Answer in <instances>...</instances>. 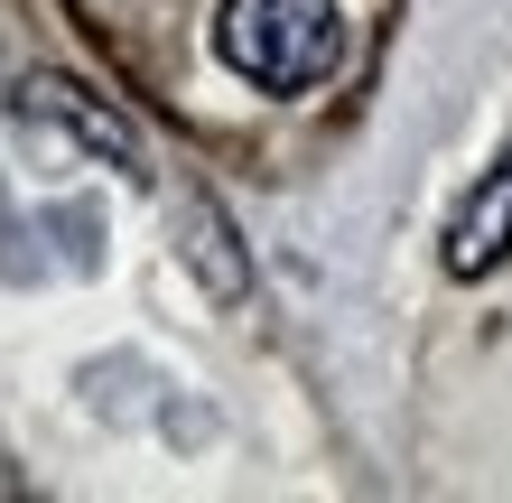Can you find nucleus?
<instances>
[{"label": "nucleus", "instance_id": "nucleus-1", "mask_svg": "<svg viewBox=\"0 0 512 503\" xmlns=\"http://www.w3.org/2000/svg\"><path fill=\"white\" fill-rule=\"evenodd\" d=\"M215 47H224V66L243 84H261V94H308V84L336 75L345 19H336V0H224Z\"/></svg>", "mask_w": 512, "mask_h": 503}, {"label": "nucleus", "instance_id": "nucleus-2", "mask_svg": "<svg viewBox=\"0 0 512 503\" xmlns=\"http://www.w3.org/2000/svg\"><path fill=\"white\" fill-rule=\"evenodd\" d=\"M19 112H38V122H66L94 159H112V168H140V131L122 122V112H103L84 84H66V75H38V84H19Z\"/></svg>", "mask_w": 512, "mask_h": 503}, {"label": "nucleus", "instance_id": "nucleus-4", "mask_svg": "<svg viewBox=\"0 0 512 503\" xmlns=\"http://www.w3.org/2000/svg\"><path fill=\"white\" fill-rule=\"evenodd\" d=\"M177 233H187V261L205 271V289H215V299H243V289H252L243 252H233V233H224V215H215L205 196H187V205H177Z\"/></svg>", "mask_w": 512, "mask_h": 503}, {"label": "nucleus", "instance_id": "nucleus-3", "mask_svg": "<svg viewBox=\"0 0 512 503\" xmlns=\"http://www.w3.org/2000/svg\"><path fill=\"white\" fill-rule=\"evenodd\" d=\"M494 261H512V159L494 177H475V196L457 205V224H447V271L457 280H485Z\"/></svg>", "mask_w": 512, "mask_h": 503}]
</instances>
